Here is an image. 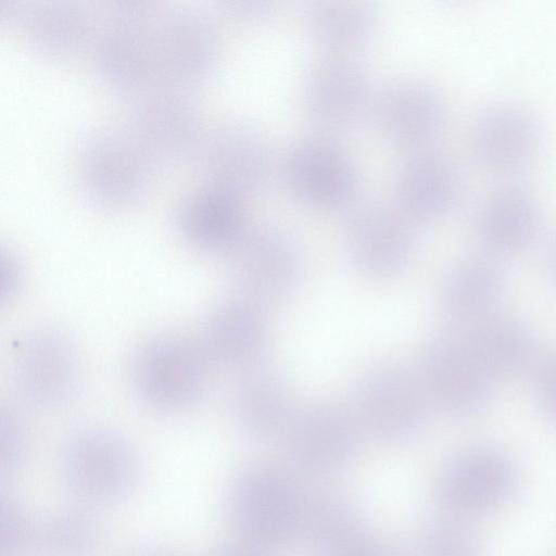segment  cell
Instances as JSON below:
<instances>
[{
  "label": "cell",
  "instance_id": "3957f363",
  "mask_svg": "<svg viewBox=\"0 0 556 556\" xmlns=\"http://www.w3.org/2000/svg\"><path fill=\"white\" fill-rule=\"evenodd\" d=\"M302 494L276 466L258 464L242 470L228 492V511L239 540L266 553L300 539Z\"/></svg>",
  "mask_w": 556,
  "mask_h": 556
},
{
  "label": "cell",
  "instance_id": "9c48e42d",
  "mask_svg": "<svg viewBox=\"0 0 556 556\" xmlns=\"http://www.w3.org/2000/svg\"><path fill=\"white\" fill-rule=\"evenodd\" d=\"M363 433L349 405L314 399L298 404L281 439L294 466L311 475H327L353 459Z\"/></svg>",
  "mask_w": 556,
  "mask_h": 556
},
{
  "label": "cell",
  "instance_id": "83f0119b",
  "mask_svg": "<svg viewBox=\"0 0 556 556\" xmlns=\"http://www.w3.org/2000/svg\"><path fill=\"white\" fill-rule=\"evenodd\" d=\"M85 26L81 10L68 4H51L34 10L28 30L34 43L41 50L65 53L80 42Z\"/></svg>",
  "mask_w": 556,
  "mask_h": 556
},
{
  "label": "cell",
  "instance_id": "8992f818",
  "mask_svg": "<svg viewBox=\"0 0 556 556\" xmlns=\"http://www.w3.org/2000/svg\"><path fill=\"white\" fill-rule=\"evenodd\" d=\"M412 368L429 407L445 416L471 417L490 401L494 380L460 331L429 338Z\"/></svg>",
  "mask_w": 556,
  "mask_h": 556
},
{
  "label": "cell",
  "instance_id": "6da1fadb",
  "mask_svg": "<svg viewBox=\"0 0 556 556\" xmlns=\"http://www.w3.org/2000/svg\"><path fill=\"white\" fill-rule=\"evenodd\" d=\"M214 366L199 339L182 332L155 333L138 344L129 363V379L148 408L182 413L204 396Z\"/></svg>",
  "mask_w": 556,
  "mask_h": 556
},
{
  "label": "cell",
  "instance_id": "cb8c5ba5",
  "mask_svg": "<svg viewBox=\"0 0 556 556\" xmlns=\"http://www.w3.org/2000/svg\"><path fill=\"white\" fill-rule=\"evenodd\" d=\"M303 20L309 37L331 55H342L368 43L378 25L377 8L367 1H313Z\"/></svg>",
  "mask_w": 556,
  "mask_h": 556
},
{
  "label": "cell",
  "instance_id": "d6a6232c",
  "mask_svg": "<svg viewBox=\"0 0 556 556\" xmlns=\"http://www.w3.org/2000/svg\"><path fill=\"white\" fill-rule=\"evenodd\" d=\"M323 556H396V554L387 544L370 538L364 531Z\"/></svg>",
  "mask_w": 556,
  "mask_h": 556
},
{
  "label": "cell",
  "instance_id": "8d00e7d4",
  "mask_svg": "<svg viewBox=\"0 0 556 556\" xmlns=\"http://www.w3.org/2000/svg\"><path fill=\"white\" fill-rule=\"evenodd\" d=\"M546 271L549 281L556 289V237L551 242L546 253Z\"/></svg>",
  "mask_w": 556,
  "mask_h": 556
},
{
  "label": "cell",
  "instance_id": "44dd1931",
  "mask_svg": "<svg viewBox=\"0 0 556 556\" xmlns=\"http://www.w3.org/2000/svg\"><path fill=\"white\" fill-rule=\"evenodd\" d=\"M503 290L504 277L494 257H468L443 275L439 303L453 323L466 329L494 314Z\"/></svg>",
  "mask_w": 556,
  "mask_h": 556
},
{
  "label": "cell",
  "instance_id": "5bb4252c",
  "mask_svg": "<svg viewBox=\"0 0 556 556\" xmlns=\"http://www.w3.org/2000/svg\"><path fill=\"white\" fill-rule=\"evenodd\" d=\"M544 148V130L525 108L496 104L484 109L470 131L473 159L485 172L510 176L533 165Z\"/></svg>",
  "mask_w": 556,
  "mask_h": 556
},
{
  "label": "cell",
  "instance_id": "f546056e",
  "mask_svg": "<svg viewBox=\"0 0 556 556\" xmlns=\"http://www.w3.org/2000/svg\"><path fill=\"white\" fill-rule=\"evenodd\" d=\"M0 556H26L38 541V532L24 508L4 493L0 501Z\"/></svg>",
  "mask_w": 556,
  "mask_h": 556
},
{
  "label": "cell",
  "instance_id": "8fae6325",
  "mask_svg": "<svg viewBox=\"0 0 556 556\" xmlns=\"http://www.w3.org/2000/svg\"><path fill=\"white\" fill-rule=\"evenodd\" d=\"M283 177L292 194L317 211H338L353 201L357 172L350 155L328 137H309L287 152Z\"/></svg>",
  "mask_w": 556,
  "mask_h": 556
},
{
  "label": "cell",
  "instance_id": "52a82bcc",
  "mask_svg": "<svg viewBox=\"0 0 556 556\" xmlns=\"http://www.w3.org/2000/svg\"><path fill=\"white\" fill-rule=\"evenodd\" d=\"M418 224L394 200L356 205L343 229V249L350 265L367 280H395L412 260Z\"/></svg>",
  "mask_w": 556,
  "mask_h": 556
},
{
  "label": "cell",
  "instance_id": "4fadbf2b",
  "mask_svg": "<svg viewBox=\"0 0 556 556\" xmlns=\"http://www.w3.org/2000/svg\"><path fill=\"white\" fill-rule=\"evenodd\" d=\"M372 97L365 72L342 55L330 54L318 61L302 85L306 118L325 134L353 128L370 112Z\"/></svg>",
  "mask_w": 556,
  "mask_h": 556
},
{
  "label": "cell",
  "instance_id": "4dcf8cb0",
  "mask_svg": "<svg viewBox=\"0 0 556 556\" xmlns=\"http://www.w3.org/2000/svg\"><path fill=\"white\" fill-rule=\"evenodd\" d=\"M28 432L24 420L11 407L1 410V468L2 473L14 472L28 452Z\"/></svg>",
  "mask_w": 556,
  "mask_h": 556
},
{
  "label": "cell",
  "instance_id": "f1b7e54d",
  "mask_svg": "<svg viewBox=\"0 0 556 556\" xmlns=\"http://www.w3.org/2000/svg\"><path fill=\"white\" fill-rule=\"evenodd\" d=\"M413 556H479V546L463 519L447 514L421 525L414 539Z\"/></svg>",
  "mask_w": 556,
  "mask_h": 556
},
{
  "label": "cell",
  "instance_id": "603a6c76",
  "mask_svg": "<svg viewBox=\"0 0 556 556\" xmlns=\"http://www.w3.org/2000/svg\"><path fill=\"white\" fill-rule=\"evenodd\" d=\"M492 379L525 371L535 355V339L516 318L491 315L460 331Z\"/></svg>",
  "mask_w": 556,
  "mask_h": 556
},
{
  "label": "cell",
  "instance_id": "d6986e66",
  "mask_svg": "<svg viewBox=\"0 0 556 556\" xmlns=\"http://www.w3.org/2000/svg\"><path fill=\"white\" fill-rule=\"evenodd\" d=\"M540 220L535 197L525 187L508 185L479 204L472 228L484 253L495 258L526 249L534 240Z\"/></svg>",
  "mask_w": 556,
  "mask_h": 556
},
{
  "label": "cell",
  "instance_id": "7a4b0ae2",
  "mask_svg": "<svg viewBox=\"0 0 556 556\" xmlns=\"http://www.w3.org/2000/svg\"><path fill=\"white\" fill-rule=\"evenodd\" d=\"M59 467L68 491L80 502L104 505L130 495L141 477L137 450L121 433L98 425L71 431L62 442Z\"/></svg>",
  "mask_w": 556,
  "mask_h": 556
},
{
  "label": "cell",
  "instance_id": "9a60e30c",
  "mask_svg": "<svg viewBox=\"0 0 556 556\" xmlns=\"http://www.w3.org/2000/svg\"><path fill=\"white\" fill-rule=\"evenodd\" d=\"M263 309L237 296L208 312L198 339L214 368L240 375L264 365L270 337Z\"/></svg>",
  "mask_w": 556,
  "mask_h": 556
},
{
  "label": "cell",
  "instance_id": "836d02e7",
  "mask_svg": "<svg viewBox=\"0 0 556 556\" xmlns=\"http://www.w3.org/2000/svg\"><path fill=\"white\" fill-rule=\"evenodd\" d=\"M2 300L12 299L18 291L23 281V268L16 257L9 253L2 254Z\"/></svg>",
  "mask_w": 556,
  "mask_h": 556
},
{
  "label": "cell",
  "instance_id": "ac0fdd59",
  "mask_svg": "<svg viewBox=\"0 0 556 556\" xmlns=\"http://www.w3.org/2000/svg\"><path fill=\"white\" fill-rule=\"evenodd\" d=\"M296 406L287 380L265 365L240 374L229 399L237 429L255 441L282 438Z\"/></svg>",
  "mask_w": 556,
  "mask_h": 556
},
{
  "label": "cell",
  "instance_id": "1f68e13d",
  "mask_svg": "<svg viewBox=\"0 0 556 556\" xmlns=\"http://www.w3.org/2000/svg\"><path fill=\"white\" fill-rule=\"evenodd\" d=\"M535 397L541 410L556 424V353L546 358L535 377Z\"/></svg>",
  "mask_w": 556,
  "mask_h": 556
},
{
  "label": "cell",
  "instance_id": "2e32d148",
  "mask_svg": "<svg viewBox=\"0 0 556 556\" xmlns=\"http://www.w3.org/2000/svg\"><path fill=\"white\" fill-rule=\"evenodd\" d=\"M394 201L418 223L440 218L458 203L464 177L447 153L429 147L410 150L396 167Z\"/></svg>",
  "mask_w": 556,
  "mask_h": 556
},
{
  "label": "cell",
  "instance_id": "30bf717a",
  "mask_svg": "<svg viewBox=\"0 0 556 556\" xmlns=\"http://www.w3.org/2000/svg\"><path fill=\"white\" fill-rule=\"evenodd\" d=\"M518 485L511 458L495 447L479 445L454 454L441 468L435 488L447 514L464 519L506 504Z\"/></svg>",
  "mask_w": 556,
  "mask_h": 556
},
{
  "label": "cell",
  "instance_id": "7c38bea8",
  "mask_svg": "<svg viewBox=\"0 0 556 556\" xmlns=\"http://www.w3.org/2000/svg\"><path fill=\"white\" fill-rule=\"evenodd\" d=\"M370 112L380 134L410 150L428 147L442 131L447 115L440 88L420 76H402L374 94Z\"/></svg>",
  "mask_w": 556,
  "mask_h": 556
},
{
  "label": "cell",
  "instance_id": "d4e9b609",
  "mask_svg": "<svg viewBox=\"0 0 556 556\" xmlns=\"http://www.w3.org/2000/svg\"><path fill=\"white\" fill-rule=\"evenodd\" d=\"M364 531L359 513L344 495L330 490L304 494L300 539L318 556Z\"/></svg>",
  "mask_w": 556,
  "mask_h": 556
},
{
  "label": "cell",
  "instance_id": "4316f807",
  "mask_svg": "<svg viewBox=\"0 0 556 556\" xmlns=\"http://www.w3.org/2000/svg\"><path fill=\"white\" fill-rule=\"evenodd\" d=\"M99 533V526L87 509L70 507L45 522L38 531V542L47 556H91Z\"/></svg>",
  "mask_w": 556,
  "mask_h": 556
},
{
  "label": "cell",
  "instance_id": "7402d4cb",
  "mask_svg": "<svg viewBox=\"0 0 556 556\" xmlns=\"http://www.w3.org/2000/svg\"><path fill=\"white\" fill-rule=\"evenodd\" d=\"M241 200L210 184L184 201L177 214V227L191 244L226 253L249 226Z\"/></svg>",
  "mask_w": 556,
  "mask_h": 556
},
{
  "label": "cell",
  "instance_id": "5b68a950",
  "mask_svg": "<svg viewBox=\"0 0 556 556\" xmlns=\"http://www.w3.org/2000/svg\"><path fill=\"white\" fill-rule=\"evenodd\" d=\"M226 255L227 275L237 296L262 308L285 302L301 282L300 247L279 226L249 225Z\"/></svg>",
  "mask_w": 556,
  "mask_h": 556
},
{
  "label": "cell",
  "instance_id": "d590c367",
  "mask_svg": "<svg viewBox=\"0 0 556 556\" xmlns=\"http://www.w3.org/2000/svg\"><path fill=\"white\" fill-rule=\"evenodd\" d=\"M211 556H269L268 554L242 542L225 544L212 553Z\"/></svg>",
  "mask_w": 556,
  "mask_h": 556
},
{
  "label": "cell",
  "instance_id": "e0dca14e",
  "mask_svg": "<svg viewBox=\"0 0 556 556\" xmlns=\"http://www.w3.org/2000/svg\"><path fill=\"white\" fill-rule=\"evenodd\" d=\"M211 184L240 199L260 193L270 182L274 156L256 128L236 124L217 130L205 148Z\"/></svg>",
  "mask_w": 556,
  "mask_h": 556
},
{
  "label": "cell",
  "instance_id": "277c9868",
  "mask_svg": "<svg viewBox=\"0 0 556 556\" xmlns=\"http://www.w3.org/2000/svg\"><path fill=\"white\" fill-rule=\"evenodd\" d=\"M349 406L364 433L401 443L420 432L430 408L413 368L377 359L353 376Z\"/></svg>",
  "mask_w": 556,
  "mask_h": 556
},
{
  "label": "cell",
  "instance_id": "ba28073f",
  "mask_svg": "<svg viewBox=\"0 0 556 556\" xmlns=\"http://www.w3.org/2000/svg\"><path fill=\"white\" fill-rule=\"evenodd\" d=\"M12 375L20 396L40 410L66 406L81 383L74 343L52 326L36 327L22 338L14 353Z\"/></svg>",
  "mask_w": 556,
  "mask_h": 556
},
{
  "label": "cell",
  "instance_id": "e575fe53",
  "mask_svg": "<svg viewBox=\"0 0 556 556\" xmlns=\"http://www.w3.org/2000/svg\"><path fill=\"white\" fill-rule=\"evenodd\" d=\"M229 10L245 21L263 22L273 16L275 5L267 1H237L229 3Z\"/></svg>",
  "mask_w": 556,
  "mask_h": 556
},
{
  "label": "cell",
  "instance_id": "74e56055",
  "mask_svg": "<svg viewBox=\"0 0 556 556\" xmlns=\"http://www.w3.org/2000/svg\"><path fill=\"white\" fill-rule=\"evenodd\" d=\"M130 556H179L178 554L164 548L149 547L140 549Z\"/></svg>",
  "mask_w": 556,
  "mask_h": 556
},
{
  "label": "cell",
  "instance_id": "ffe728a7",
  "mask_svg": "<svg viewBox=\"0 0 556 556\" xmlns=\"http://www.w3.org/2000/svg\"><path fill=\"white\" fill-rule=\"evenodd\" d=\"M81 160L86 189L103 205H123L142 188L143 161L138 150L117 135L102 132L88 138Z\"/></svg>",
  "mask_w": 556,
  "mask_h": 556
},
{
  "label": "cell",
  "instance_id": "484cf974",
  "mask_svg": "<svg viewBox=\"0 0 556 556\" xmlns=\"http://www.w3.org/2000/svg\"><path fill=\"white\" fill-rule=\"evenodd\" d=\"M134 115L138 140L144 149L160 155H174L186 148L195 131L190 105L174 94L141 103Z\"/></svg>",
  "mask_w": 556,
  "mask_h": 556
}]
</instances>
